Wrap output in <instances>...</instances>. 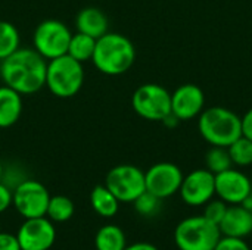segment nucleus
I'll list each match as a JSON object with an SVG mask.
<instances>
[{"label": "nucleus", "mask_w": 252, "mask_h": 250, "mask_svg": "<svg viewBox=\"0 0 252 250\" xmlns=\"http://www.w3.org/2000/svg\"><path fill=\"white\" fill-rule=\"evenodd\" d=\"M47 60L34 47H19L0 62V78L4 85L21 96H30L46 87Z\"/></svg>", "instance_id": "1"}, {"label": "nucleus", "mask_w": 252, "mask_h": 250, "mask_svg": "<svg viewBox=\"0 0 252 250\" xmlns=\"http://www.w3.org/2000/svg\"><path fill=\"white\" fill-rule=\"evenodd\" d=\"M136 60V49L131 40L118 32H106L96 40L92 62L105 75L126 74Z\"/></svg>", "instance_id": "2"}, {"label": "nucleus", "mask_w": 252, "mask_h": 250, "mask_svg": "<svg viewBox=\"0 0 252 250\" xmlns=\"http://www.w3.org/2000/svg\"><path fill=\"white\" fill-rule=\"evenodd\" d=\"M198 128L204 140L211 146L229 147L242 136L241 118L223 106H213L202 111Z\"/></svg>", "instance_id": "3"}, {"label": "nucleus", "mask_w": 252, "mask_h": 250, "mask_svg": "<svg viewBox=\"0 0 252 250\" xmlns=\"http://www.w3.org/2000/svg\"><path fill=\"white\" fill-rule=\"evenodd\" d=\"M84 84L83 63L63 55L47 60L46 87L59 99H69L75 96Z\"/></svg>", "instance_id": "4"}, {"label": "nucleus", "mask_w": 252, "mask_h": 250, "mask_svg": "<svg viewBox=\"0 0 252 250\" xmlns=\"http://www.w3.org/2000/svg\"><path fill=\"white\" fill-rule=\"evenodd\" d=\"M220 237L219 225L204 215L185 218L174 230V242L180 250H214Z\"/></svg>", "instance_id": "5"}, {"label": "nucleus", "mask_w": 252, "mask_h": 250, "mask_svg": "<svg viewBox=\"0 0 252 250\" xmlns=\"http://www.w3.org/2000/svg\"><path fill=\"white\" fill-rule=\"evenodd\" d=\"M71 35L72 32L65 22L58 19H46L34 29L32 47L46 60H52L66 55Z\"/></svg>", "instance_id": "6"}, {"label": "nucleus", "mask_w": 252, "mask_h": 250, "mask_svg": "<svg viewBox=\"0 0 252 250\" xmlns=\"http://www.w3.org/2000/svg\"><path fill=\"white\" fill-rule=\"evenodd\" d=\"M131 106L143 119L164 121L171 113V94L162 85L148 83L136 88Z\"/></svg>", "instance_id": "7"}, {"label": "nucleus", "mask_w": 252, "mask_h": 250, "mask_svg": "<svg viewBox=\"0 0 252 250\" xmlns=\"http://www.w3.org/2000/svg\"><path fill=\"white\" fill-rule=\"evenodd\" d=\"M105 186L120 203H133L143 192H146L145 172L134 165H117L106 174Z\"/></svg>", "instance_id": "8"}, {"label": "nucleus", "mask_w": 252, "mask_h": 250, "mask_svg": "<svg viewBox=\"0 0 252 250\" xmlns=\"http://www.w3.org/2000/svg\"><path fill=\"white\" fill-rule=\"evenodd\" d=\"M12 193V205L25 220L46 217L50 194L49 190L40 181L24 180L15 187Z\"/></svg>", "instance_id": "9"}, {"label": "nucleus", "mask_w": 252, "mask_h": 250, "mask_svg": "<svg viewBox=\"0 0 252 250\" xmlns=\"http://www.w3.org/2000/svg\"><path fill=\"white\" fill-rule=\"evenodd\" d=\"M183 177L182 169L171 162L155 164L145 172L146 192L164 200L180 190Z\"/></svg>", "instance_id": "10"}, {"label": "nucleus", "mask_w": 252, "mask_h": 250, "mask_svg": "<svg viewBox=\"0 0 252 250\" xmlns=\"http://www.w3.org/2000/svg\"><path fill=\"white\" fill-rule=\"evenodd\" d=\"M21 250H49L56 240V230L47 217L28 218L18 230Z\"/></svg>", "instance_id": "11"}, {"label": "nucleus", "mask_w": 252, "mask_h": 250, "mask_svg": "<svg viewBox=\"0 0 252 250\" xmlns=\"http://www.w3.org/2000/svg\"><path fill=\"white\" fill-rule=\"evenodd\" d=\"M179 193L186 205L204 206L216 194V175L207 168L195 169L183 177Z\"/></svg>", "instance_id": "12"}, {"label": "nucleus", "mask_w": 252, "mask_h": 250, "mask_svg": "<svg viewBox=\"0 0 252 250\" xmlns=\"http://www.w3.org/2000/svg\"><path fill=\"white\" fill-rule=\"evenodd\" d=\"M252 189L251 180L238 169L216 174V194L227 205H242Z\"/></svg>", "instance_id": "13"}, {"label": "nucleus", "mask_w": 252, "mask_h": 250, "mask_svg": "<svg viewBox=\"0 0 252 250\" xmlns=\"http://www.w3.org/2000/svg\"><path fill=\"white\" fill-rule=\"evenodd\" d=\"M204 105V91L195 84H183L171 94V113L179 121L193 119L202 112Z\"/></svg>", "instance_id": "14"}, {"label": "nucleus", "mask_w": 252, "mask_h": 250, "mask_svg": "<svg viewBox=\"0 0 252 250\" xmlns=\"http://www.w3.org/2000/svg\"><path fill=\"white\" fill-rule=\"evenodd\" d=\"M219 230L221 236L245 239L252 233V212L244 205H229Z\"/></svg>", "instance_id": "15"}, {"label": "nucleus", "mask_w": 252, "mask_h": 250, "mask_svg": "<svg viewBox=\"0 0 252 250\" xmlns=\"http://www.w3.org/2000/svg\"><path fill=\"white\" fill-rule=\"evenodd\" d=\"M75 27L78 32L87 34L93 38H99L103 34L108 32L109 28V21L106 18V15L103 13V10H100L99 7L94 6H89L81 9L77 13L75 18Z\"/></svg>", "instance_id": "16"}, {"label": "nucleus", "mask_w": 252, "mask_h": 250, "mask_svg": "<svg viewBox=\"0 0 252 250\" xmlns=\"http://www.w3.org/2000/svg\"><path fill=\"white\" fill-rule=\"evenodd\" d=\"M24 109L22 96L7 85H0V128L15 125Z\"/></svg>", "instance_id": "17"}, {"label": "nucleus", "mask_w": 252, "mask_h": 250, "mask_svg": "<svg viewBox=\"0 0 252 250\" xmlns=\"http://www.w3.org/2000/svg\"><path fill=\"white\" fill-rule=\"evenodd\" d=\"M90 205L93 211L103 218L115 217L120 209V200L112 194V192L106 186H96L92 190Z\"/></svg>", "instance_id": "18"}, {"label": "nucleus", "mask_w": 252, "mask_h": 250, "mask_svg": "<svg viewBox=\"0 0 252 250\" xmlns=\"http://www.w3.org/2000/svg\"><path fill=\"white\" fill-rule=\"evenodd\" d=\"M96 250H124L127 248V240L124 231L118 225H103L94 236Z\"/></svg>", "instance_id": "19"}, {"label": "nucleus", "mask_w": 252, "mask_h": 250, "mask_svg": "<svg viewBox=\"0 0 252 250\" xmlns=\"http://www.w3.org/2000/svg\"><path fill=\"white\" fill-rule=\"evenodd\" d=\"M94 46H96V38L77 31L75 34L71 35L66 55L84 63L87 60H92L93 53H94Z\"/></svg>", "instance_id": "20"}, {"label": "nucleus", "mask_w": 252, "mask_h": 250, "mask_svg": "<svg viewBox=\"0 0 252 250\" xmlns=\"http://www.w3.org/2000/svg\"><path fill=\"white\" fill-rule=\"evenodd\" d=\"M74 202L62 194L58 196H50L49 205H47V212L46 217L52 222H66L68 220L72 218L74 215Z\"/></svg>", "instance_id": "21"}, {"label": "nucleus", "mask_w": 252, "mask_h": 250, "mask_svg": "<svg viewBox=\"0 0 252 250\" xmlns=\"http://www.w3.org/2000/svg\"><path fill=\"white\" fill-rule=\"evenodd\" d=\"M21 47L18 28L9 21H0V62Z\"/></svg>", "instance_id": "22"}, {"label": "nucleus", "mask_w": 252, "mask_h": 250, "mask_svg": "<svg viewBox=\"0 0 252 250\" xmlns=\"http://www.w3.org/2000/svg\"><path fill=\"white\" fill-rule=\"evenodd\" d=\"M205 164H207V169L211 171L214 175L220 174L226 169H230L233 162L230 159L229 155V149L227 147H220V146H213L207 155H205Z\"/></svg>", "instance_id": "23"}, {"label": "nucleus", "mask_w": 252, "mask_h": 250, "mask_svg": "<svg viewBox=\"0 0 252 250\" xmlns=\"http://www.w3.org/2000/svg\"><path fill=\"white\" fill-rule=\"evenodd\" d=\"M229 155L233 165L250 167L252 165V140L241 136L229 147Z\"/></svg>", "instance_id": "24"}, {"label": "nucleus", "mask_w": 252, "mask_h": 250, "mask_svg": "<svg viewBox=\"0 0 252 250\" xmlns=\"http://www.w3.org/2000/svg\"><path fill=\"white\" fill-rule=\"evenodd\" d=\"M133 203H134V209L143 217H152L161 208V199L149 192H143Z\"/></svg>", "instance_id": "25"}, {"label": "nucleus", "mask_w": 252, "mask_h": 250, "mask_svg": "<svg viewBox=\"0 0 252 250\" xmlns=\"http://www.w3.org/2000/svg\"><path fill=\"white\" fill-rule=\"evenodd\" d=\"M205 208H204V217L208 220V221H211V222H214L216 225H219L220 222H221V220H223V217H224V214H226V211H227V203L226 202H223L221 199H217V200H210V202H207L205 205H204Z\"/></svg>", "instance_id": "26"}, {"label": "nucleus", "mask_w": 252, "mask_h": 250, "mask_svg": "<svg viewBox=\"0 0 252 250\" xmlns=\"http://www.w3.org/2000/svg\"><path fill=\"white\" fill-rule=\"evenodd\" d=\"M214 250H251L244 239L221 236Z\"/></svg>", "instance_id": "27"}, {"label": "nucleus", "mask_w": 252, "mask_h": 250, "mask_svg": "<svg viewBox=\"0 0 252 250\" xmlns=\"http://www.w3.org/2000/svg\"><path fill=\"white\" fill-rule=\"evenodd\" d=\"M0 250H21L16 236L0 231Z\"/></svg>", "instance_id": "28"}, {"label": "nucleus", "mask_w": 252, "mask_h": 250, "mask_svg": "<svg viewBox=\"0 0 252 250\" xmlns=\"http://www.w3.org/2000/svg\"><path fill=\"white\" fill-rule=\"evenodd\" d=\"M12 200H13V193L10 192L7 186L0 183V214H3L4 211L10 208Z\"/></svg>", "instance_id": "29"}, {"label": "nucleus", "mask_w": 252, "mask_h": 250, "mask_svg": "<svg viewBox=\"0 0 252 250\" xmlns=\"http://www.w3.org/2000/svg\"><path fill=\"white\" fill-rule=\"evenodd\" d=\"M242 121V136L252 140V108L241 118Z\"/></svg>", "instance_id": "30"}, {"label": "nucleus", "mask_w": 252, "mask_h": 250, "mask_svg": "<svg viewBox=\"0 0 252 250\" xmlns=\"http://www.w3.org/2000/svg\"><path fill=\"white\" fill-rule=\"evenodd\" d=\"M124 250H159L157 246H154L152 243H148V242H137V243H133L130 246H127Z\"/></svg>", "instance_id": "31"}, {"label": "nucleus", "mask_w": 252, "mask_h": 250, "mask_svg": "<svg viewBox=\"0 0 252 250\" xmlns=\"http://www.w3.org/2000/svg\"><path fill=\"white\" fill-rule=\"evenodd\" d=\"M248 211H251L252 212V189H251V192H250V194L247 196V199L244 200V203H242Z\"/></svg>", "instance_id": "32"}, {"label": "nucleus", "mask_w": 252, "mask_h": 250, "mask_svg": "<svg viewBox=\"0 0 252 250\" xmlns=\"http://www.w3.org/2000/svg\"><path fill=\"white\" fill-rule=\"evenodd\" d=\"M1 177H3V165L0 162V180H1Z\"/></svg>", "instance_id": "33"}]
</instances>
